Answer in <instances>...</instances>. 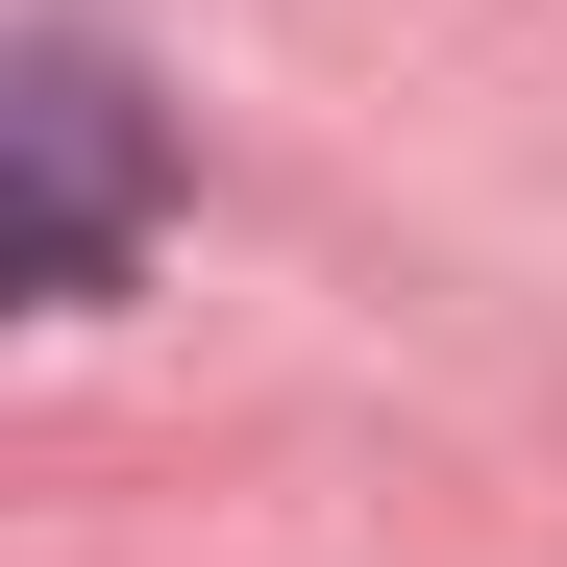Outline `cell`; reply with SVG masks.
<instances>
[{"instance_id": "obj_1", "label": "cell", "mask_w": 567, "mask_h": 567, "mask_svg": "<svg viewBox=\"0 0 567 567\" xmlns=\"http://www.w3.org/2000/svg\"><path fill=\"white\" fill-rule=\"evenodd\" d=\"M0 148H25V223H0V271L74 321V297H124V247H148V100H124V50L100 25H25V74H0Z\"/></svg>"}]
</instances>
